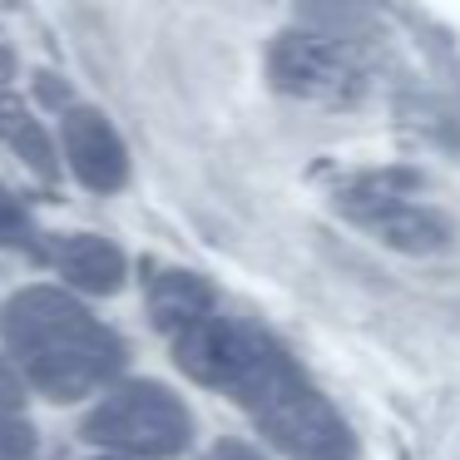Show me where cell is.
I'll return each mask as SVG.
<instances>
[{
    "label": "cell",
    "mask_w": 460,
    "mask_h": 460,
    "mask_svg": "<svg viewBox=\"0 0 460 460\" xmlns=\"http://www.w3.org/2000/svg\"><path fill=\"white\" fill-rule=\"evenodd\" d=\"M173 361L203 386L233 391L262 436L292 460H357L347 420L327 406V396H317V386L268 332L233 317H208L179 337Z\"/></svg>",
    "instance_id": "1"
},
{
    "label": "cell",
    "mask_w": 460,
    "mask_h": 460,
    "mask_svg": "<svg viewBox=\"0 0 460 460\" xmlns=\"http://www.w3.org/2000/svg\"><path fill=\"white\" fill-rule=\"evenodd\" d=\"M0 332L35 391L50 401H80L124 367V341L55 288H25L5 302Z\"/></svg>",
    "instance_id": "2"
},
{
    "label": "cell",
    "mask_w": 460,
    "mask_h": 460,
    "mask_svg": "<svg viewBox=\"0 0 460 460\" xmlns=\"http://www.w3.org/2000/svg\"><path fill=\"white\" fill-rule=\"evenodd\" d=\"M193 436V420L183 411V401L159 381H134L119 386L114 396H104L100 411H90L84 420V440L94 446L124 450V456H144V460H164L179 456Z\"/></svg>",
    "instance_id": "3"
},
{
    "label": "cell",
    "mask_w": 460,
    "mask_h": 460,
    "mask_svg": "<svg viewBox=\"0 0 460 460\" xmlns=\"http://www.w3.org/2000/svg\"><path fill=\"white\" fill-rule=\"evenodd\" d=\"M406 189H416V173H381V179H361L357 189H347L337 199V208L347 218L367 223L381 243L401 252H446L456 228L446 213L420 208L406 199Z\"/></svg>",
    "instance_id": "4"
},
{
    "label": "cell",
    "mask_w": 460,
    "mask_h": 460,
    "mask_svg": "<svg viewBox=\"0 0 460 460\" xmlns=\"http://www.w3.org/2000/svg\"><path fill=\"white\" fill-rule=\"evenodd\" d=\"M65 159L75 179L94 193H114L129 179V154H124L114 124L100 110H70L65 114Z\"/></svg>",
    "instance_id": "5"
},
{
    "label": "cell",
    "mask_w": 460,
    "mask_h": 460,
    "mask_svg": "<svg viewBox=\"0 0 460 460\" xmlns=\"http://www.w3.org/2000/svg\"><path fill=\"white\" fill-rule=\"evenodd\" d=\"M268 65H272V84L288 94L322 100V94H341V84H347L341 55L327 40H317V35H278Z\"/></svg>",
    "instance_id": "6"
},
{
    "label": "cell",
    "mask_w": 460,
    "mask_h": 460,
    "mask_svg": "<svg viewBox=\"0 0 460 460\" xmlns=\"http://www.w3.org/2000/svg\"><path fill=\"white\" fill-rule=\"evenodd\" d=\"M55 268L70 288L80 292H119L124 288V252L114 243L94 238V233H75L60 243L55 252Z\"/></svg>",
    "instance_id": "7"
},
{
    "label": "cell",
    "mask_w": 460,
    "mask_h": 460,
    "mask_svg": "<svg viewBox=\"0 0 460 460\" xmlns=\"http://www.w3.org/2000/svg\"><path fill=\"white\" fill-rule=\"evenodd\" d=\"M208 312H213V288L199 278V272H164V278L154 282V292H149L154 327L179 332V337L189 327H199V322H208Z\"/></svg>",
    "instance_id": "8"
},
{
    "label": "cell",
    "mask_w": 460,
    "mask_h": 460,
    "mask_svg": "<svg viewBox=\"0 0 460 460\" xmlns=\"http://www.w3.org/2000/svg\"><path fill=\"white\" fill-rule=\"evenodd\" d=\"M15 149H21V159L25 164H31V169L35 173H40V179H55V149H50V139H45V129H40V124H25V129L21 134H15Z\"/></svg>",
    "instance_id": "9"
},
{
    "label": "cell",
    "mask_w": 460,
    "mask_h": 460,
    "mask_svg": "<svg viewBox=\"0 0 460 460\" xmlns=\"http://www.w3.org/2000/svg\"><path fill=\"white\" fill-rule=\"evenodd\" d=\"M31 243V218L15 203V193L0 183V248H25Z\"/></svg>",
    "instance_id": "10"
},
{
    "label": "cell",
    "mask_w": 460,
    "mask_h": 460,
    "mask_svg": "<svg viewBox=\"0 0 460 460\" xmlns=\"http://www.w3.org/2000/svg\"><path fill=\"white\" fill-rule=\"evenodd\" d=\"M35 450V430L21 416H0V460H25Z\"/></svg>",
    "instance_id": "11"
},
{
    "label": "cell",
    "mask_w": 460,
    "mask_h": 460,
    "mask_svg": "<svg viewBox=\"0 0 460 460\" xmlns=\"http://www.w3.org/2000/svg\"><path fill=\"white\" fill-rule=\"evenodd\" d=\"M21 406H25V381L11 361L0 357V416H15Z\"/></svg>",
    "instance_id": "12"
},
{
    "label": "cell",
    "mask_w": 460,
    "mask_h": 460,
    "mask_svg": "<svg viewBox=\"0 0 460 460\" xmlns=\"http://www.w3.org/2000/svg\"><path fill=\"white\" fill-rule=\"evenodd\" d=\"M31 124V114H25V104L15 100V94L0 90V139H15V134Z\"/></svg>",
    "instance_id": "13"
},
{
    "label": "cell",
    "mask_w": 460,
    "mask_h": 460,
    "mask_svg": "<svg viewBox=\"0 0 460 460\" xmlns=\"http://www.w3.org/2000/svg\"><path fill=\"white\" fill-rule=\"evenodd\" d=\"M35 94H40V100L50 104V110H65V104H70V90H65V84L55 80V75H35Z\"/></svg>",
    "instance_id": "14"
},
{
    "label": "cell",
    "mask_w": 460,
    "mask_h": 460,
    "mask_svg": "<svg viewBox=\"0 0 460 460\" xmlns=\"http://www.w3.org/2000/svg\"><path fill=\"white\" fill-rule=\"evenodd\" d=\"M208 460H262V456H258L252 446H243V440H218Z\"/></svg>",
    "instance_id": "15"
}]
</instances>
